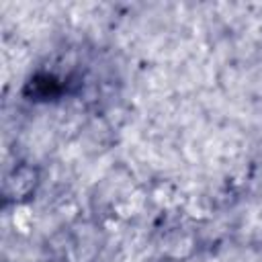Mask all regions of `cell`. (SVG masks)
<instances>
[{
  "mask_svg": "<svg viewBox=\"0 0 262 262\" xmlns=\"http://www.w3.org/2000/svg\"><path fill=\"white\" fill-rule=\"evenodd\" d=\"M12 221H14V227L20 229V231H27L33 223V213L27 209V207H18L12 215Z\"/></svg>",
  "mask_w": 262,
  "mask_h": 262,
  "instance_id": "cell-1",
  "label": "cell"
}]
</instances>
